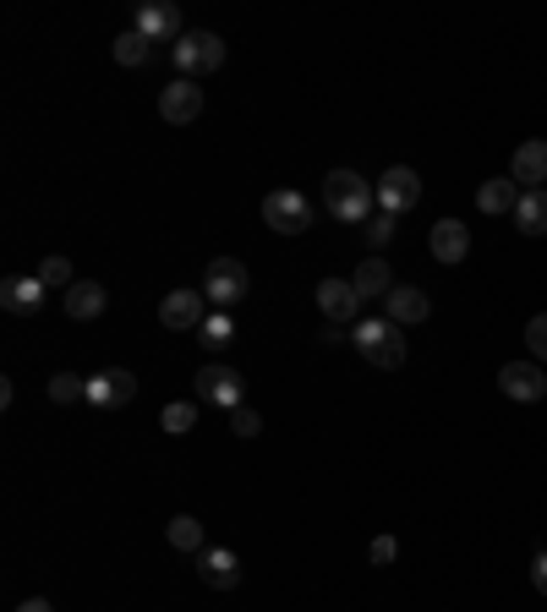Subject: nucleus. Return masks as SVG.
<instances>
[{
    "label": "nucleus",
    "instance_id": "obj_1",
    "mask_svg": "<svg viewBox=\"0 0 547 612\" xmlns=\"http://www.w3.org/2000/svg\"><path fill=\"white\" fill-rule=\"evenodd\" d=\"M324 203H329V213L340 224H367L372 208H378V187L367 175H356V170H329L324 175Z\"/></svg>",
    "mask_w": 547,
    "mask_h": 612
},
{
    "label": "nucleus",
    "instance_id": "obj_2",
    "mask_svg": "<svg viewBox=\"0 0 547 612\" xmlns=\"http://www.w3.org/2000/svg\"><path fill=\"white\" fill-rule=\"evenodd\" d=\"M350 340H356V350H361L372 367H384V372L406 367V334H400V323H389V318H361V323L350 329Z\"/></svg>",
    "mask_w": 547,
    "mask_h": 612
},
{
    "label": "nucleus",
    "instance_id": "obj_3",
    "mask_svg": "<svg viewBox=\"0 0 547 612\" xmlns=\"http://www.w3.org/2000/svg\"><path fill=\"white\" fill-rule=\"evenodd\" d=\"M203 295L213 312H236L247 295H252V273L247 263H236V258H213L203 269Z\"/></svg>",
    "mask_w": 547,
    "mask_h": 612
},
{
    "label": "nucleus",
    "instance_id": "obj_4",
    "mask_svg": "<svg viewBox=\"0 0 547 612\" xmlns=\"http://www.w3.org/2000/svg\"><path fill=\"white\" fill-rule=\"evenodd\" d=\"M170 61L181 77H198V71H219L225 67V39L219 33H181L170 44Z\"/></svg>",
    "mask_w": 547,
    "mask_h": 612
},
{
    "label": "nucleus",
    "instance_id": "obj_5",
    "mask_svg": "<svg viewBox=\"0 0 547 612\" xmlns=\"http://www.w3.org/2000/svg\"><path fill=\"white\" fill-rule=\"evenodd\" d=\"M192 394L198 400H208V405H247L241 394H247V383H241V372L236 367H225V361H208V367H198V378H192Z\"/></svg>",
    "mask_w": 547,
    "mask_h": 612
},
{
    "label": "nucleus",
    "instance_id": "obj_6",
    "mask_svg": "<svg viewBox=\"0 0 547 612\" xmlns=\"http://www.w3.org/2000/svg\"><path fill=\"white\" fill-rule=\"evenodd\" d=\"M263 224H269L274 235H301L307 224H312V203L301 198V192H290V187H279L263 198Z\"/></svg>",
    "mask_w": 547,
    "mask_h": 612
},
{
    "label": "nucleus",
    "instance_id": "obj_7",
    "mask_svg": "<svg viewBox=\"0 0 547 612\" xmlns=\"http://www.w3.org/2000/svg\"><path fill=\"white\" fill-rule=\"evenodd\" d=\"M159 116H165L170 127H192V121L203 116V88H198V77L165 82V88H159Z\"/></svg>",
    "mask_w": 547,
    "mask_h": 612
},
{
    "label": "nucleus",
    "instance_id": "obj_8",
    "mask_svg": "<svg viewBox=\"0 0 547 612\" xmlns=\"http://www.w3.org/2000/svg\"><path fill=\"white\" fill-rule=\"evenodd\" d=\"M213 312L208 307L203 290H170L165 301H159V323L170 329V334H187V329H203V318Z\"/></svg>",
    "mask_w": 547,
    "mask_h": 612
},
{
    "label": "nucleus",
    "instance_id": "obj_9",
    "mask_svg": "<svg viewBox=\"0 0 547 612\" xmlns=\"http://www.w3.org/2000/svg\"><path fill=\"white\" fill-rule=\"evenodd\" d=\"M416 203H421V175H416L410 164H389L384 181H378V208L400 219V213H410Z\"/></svg>",
    "mask_w": 547,
    "mask_h": 612
},
{
    "label": "nucleus",
    "instance_id": "obj_10",
    "mask_svg": "<svg viewBox=\"0 0 547 612\" xmlns=\"http://www.w3.org/2000/svg\"><path fill=\"white\" fill-rule=\"evenodd\" d=\"M498 389H504L515 405H537V400L547 394L543 361H504V372H498Z\"/></svg>",
    "mask_w": 547,
    "mask_h": 612
},
{
    "label": "nucleus",
    "instance_id": "obj_11",
    "mask_svg": "<svg viewBox=\"0 0 547 612\" xmlns=\"http://www.w3.org/2000/svg\"><path fill=\"white\" fill-rule=\"evenodd\" d=\"M132 400H137V378L127 367H105V372L88 378V405L93 410H121Z\"/></svg>",
    "mask_w": 547,
    "mask_h": 612
},
{
    "label": "nucleus",
    "instance_id": "obj_12",
    "mask_svg": "<svg viewBox=\"0 0 547 612\" xmlns=\"http://www.w3.org/2000/svg\"><path fill=\"white\" fill-rule=\"evenodd\" d=\"M142 39H153V44H176L187 28H181V6L176 0H148V6H137V22H132Z\"/></svg>",
    "mask_w": 547,
    "mask_h": 612
},
{
    "label": "nucleus",
    "instance_id": "obj_13",
    "mask_svg": "<svg viewBox=\"0 0 547 612\" xmlns=\"http://www.w3.org/2000/svg\"><path fill=\"white\" fill-rule=\"evenodd\" d=\"M318 307H324V318L329 323H340V329H356L361 318V295H356V284L350 279H318Z\"/></svg>",
    "mask_w": 547,
    "mask_h": 612
},
{
    "label": "nucleus",
    "instance_id": "obj_14",
    "mask_svg": "<svg viewBox=\"0 0 547 612\" xmlns=\"http://www.w3.org/2000/svg\"><path fill=\"white\" fill-rule=\"evenodd\" d=\"M427 247H432V258H438V263H449V269H455V263H466V258H471V224H466V219H438V224H432V235H427Z\"/></svg>",
    "mask_w": 547,
    "mask_h": 612
},
{
    "label": "nucleus",
    "instance_id": "obj_15",
    "mask_svg": "<svg viewBox=\"0 0 547 612\" xmlns=\"http://www.w3.org/2000/svg\"><path fill=\"white\" fill-rule=\"evenodd\" d=\"M509 181L526 187V192H543L547 187V142L543 137H531V142L515 148V159H509Z\"/></svg>",
    "mask_w": 547,
    "mask_h": 612
},
{
    "label": "nucleus",
    "instance_id": "obj_16",
    "mask_svg": "<svg viewBox=\"0 0 547 612\" xmlns=\"http://www.w3.org/2000/svg\"><path fill=\"white\" fill-rule=\"evenodd\" d=\"M198 574H203L208 591H236L241 585V558L230 546H203L198 552Z\"/></svg>",
    "mask_w": 547,
    "mask_h": 612
},
{
    "label": "nucleus",
    "instance_id": "obj_17",
    "mask_svg": "<svg viewBox=\"0 0 547 612\" xmlns=\"http://www.w3.org/2000/svg\"><path fill=\"white\" fill-rule=\"evenodd\" d=\"M0 307L17 312V318H33V312L44 307V284H39V273H11V279L0 284Z\"/></svg>",
    "mask_w": 547,
    "mask_h": 612
},
{
    "label": "nucleus",
    "instance_id": "obj_18",
    "mask_svg": "<svg viewBox=\"0 0 547 612\" xmlns=\"http://www.w3.org/2000/svg\"><path fill=\"white\" fill-rule=\"evenodd\" d=\"M427 312H432V301H427V290H416V284H395L389 295H384V318L389 323H427Z\"/></svg>",
    "mask_w": 547,
    "mask_h": 612
},
{
    "label": "nucleus",
    "instance_id": "obj_19",
    "mask_svg": "<svg viewBox=\"0 0 547 612\" xmlns=\"http://www.w3.org/2000/svg\"><path fill=\"white\" fill-rule=\"evenodd\" d=\"M105 307H110V290H105L99 279H77V284L67 290V318L71 323H93Z\"/></svg>",
    "mask_w": 547,
    "mask_h": 612
},
{
    "label": "nucleus",
    "instance_id": "obj_20",
    "mask_svg": "<svg viewBox=\"0 0 547 612\" xmlns=\"http://www.w3.org/2000/svg\"><path fill=\"white\" fill-rule=\"evenodd\" d=\"M350 284H356V295H361V301H384V295L395 290V273H389L384 258H372V263H356Z\"/></svg>",
    "mask_w": 547,
    "mask_h": 612
},
{
    "label": "nucleus",
    "instance_id": "obj_21",
    "mask_svg": "<svg viewBox=\"0 0 547 612\" xmlns=\"http://www.w3.org/2000/svg\"><path fill=\"white\" fill-rule=\"evenodd\" d=\"M477 208H481V213H509V219H515V208H520V187H515L509 175H493V181H481Z\"/></svg>",
    "mask_w": 547,
    "mask_h": 612
},
{
    "label": "nucleus",
    "instance_id": "obj_22",
    "mask_svg": "<svg viewBox=\"0 0 547 612\" xmlns=\"http://www.w3.org/2000/svg\"><path fill=\"white\" fill-rule=\"evenodd\" d=\"M515 230H520V235H547V187H543V192H520Z\"/></svg>",
    "mask_w": 547,
    "mask_h": 612
},
{
    "label": "nucleus",
    "instance_id": "obj_23",
    "mask_svg": "<svg viewBox=\"0 0 547 612\" xmlns=\"http://www.w3.org/2000/svg\"><path fill=\"white\" fill-rule=\"evenodd\" d=\"M165 542L176 546V552H192V558H198V552H203V520H192V514H176V520H170V525H165Z\"/></svg>",
    "mask_w": 547,
    "mask_h": 612
},
{
    "label": "nucleus",
    "instance_id": "obj_24",
    "mask_svg": "<svg viewBox=\"0 0 547 612\" xmlns=\"http://www.w3.org/2000/svg\"><path fill=\"white\" fill-rule=\"evenodd\" d=\"M110 56H116V67H148V61H153V39H142L137 28H127V33L110 44Z\"/></svg>",
    "mask_w": 547,
    "mask_h": 612
},
{
    "label": "nucleus",
    "instance_id": "obj_25",
    "mask_svg": "<svg viewBox=\"0 0 547 612\" xmlns=\"http://www.w3.org/2000/svg\"><path fill=\"white\" fill-rule=\"evenodd\" d=\"M198 340H203V350H230V340H236V318H230V312H208L203 329H198Z\"/></svg>",
    "mask_w": 547,
    "mask_h": 612
},
{
    "label": "nucleus",
    "instance_id": "obj_26",
    "mask_svg": "<svg viewBox=\"0 0 547 612\" xmlns=\"http://www.w3.org/2000/svg\"><path fill=\"white\" fill-rule=\"evenodd\" d=\"M159 427H165L170 438L192 432V427H198V400H170V405L159 410Z\"/></svg>",
    "mask_w": 547,
    "mask_h": 612
},
{
    "label": "nucleus",
    "instance_id": "obj_27",
    "mask_svg": "<svg viewBox=\"0 0 547 612\" xmlns=\"http://www.w3.org/2000/svg\"><path fill=\"white\" fill-rule=\"evenodd\" d=\"M50 400H56V405H77V400H88V378H77V372H56V378H50Z\"/></svg>",
    "mask_w": 547,
    "mask_h": 612
},
{
    "label": "nucleus",
    "instance_id": "obj_28",
    "mask_svg": "<svg viewBox=\"0 0 547 612\" xmlns=\"http://www.w3.org/2000/svg\"><path fill=\"white\" fill-rule=\"evenodd\" d=\"M33 273H39V284H44V290H71V284H77V279H71V263L61 258V252H56V258H44Z\"/></svg>",
    "mask_w": 547,
    "mask_h": 612
},
{
    "label": "nucleus",
    "instance_id": "obj_29",
    "mask_svg": "<svg viewBox=\"0 0 547 612\" xmlns=\"http://www.w3.org/2000/svg\"><path fill=\"white\" fill-rule=\"evenodd\" d=\"M230 432H236V438H258V432H263V415L252 405H236L230 410Z\"/></svg>",
    "mask_w": 547,
    "mask_h": 612
},
{
    "label": "nucleus",
    "instance_id": "obj_30",
    "mask_svg": "<svg viewBox=\"0 0 547 612\" xmlns=\"http://www.w3.org/2000/svg\"><path fill=\"white\" fill-rule=\"evenodd\" d=\"M526 350H531V361L547 367V312H537V318L526 323Z\"/></svg>",
    "mask_w": 547,
    "mask_h": 612
},
{
    "label": "nucleus",
    "instance_id": "obj_31",
    "mask_svg": "<svg viewBox=\"0 0 547 612\" xmlns=\"http://www.w3.org/2000/svg\"><path fill=\"white\" fill-rule=\"evenodd\" d=\"M361 230H367L372 247H389V241H395V213H378V219H367Z\"/></svg>",
    "mask_w": 547,
    "mask_h": 612
},
{
    "label": "nucleus",
    "instance_id": "obj_32",
    "mask_svg": "<svg viewBox=\"0 0 547 612\" xmlns=\"http://www.w3.org/2000/svg\"><path fill=\"white\" fill-rule=\"evenodd\" d=\"M367 552H372V563L384 569V563H395V558H400V542H395V536H378V542L367 546Z\"/></svg>",
    "mask_w": 547,
    "mask_h": 612
},
{
    "label": "nucleus",
    "instance_id": "obj_33",
    "mask_svg": "<svg viewBox=\"0 0 547 612\" xmlns=\"http://www.w3.org/2000/svg\"><path fill=\"white\" fill-rule=\"evenodd\" d=\"M531 585L547 596V552H537V558H531Z\"/></svg>",
    "mask_w": 547,
    "mask_h": 612
},
{
    "label": "nucleus",
    "instance_id": "obj_34",
    "mask_svg": "<svg viewBox=\"0 0 547 612\" xmlns=\"http://www.w3.org/2000/svg\"><path fill=\"white\" fill-rule=\"evenodd\" d=\"M17 612H56V608H50L44 596H33V602H22V608H17Z\"/></svg>",
    "mask_w": 547,
    "mask_h": 612
}]
</instances>
